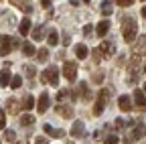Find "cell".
Masks as SVG:
<instances>
[{
    "mask_svg": "<svg viewBox=\"0 0 146 144\" xmlns=\"http://www.w3.org/2000/svg\"><path fill=\"white\" fill-rule=\"evenodd\" d=\"M136 35H138V25L136 21L132 19V16H126V19L122 21V37L126 43H132L136 39Z\"/></svg>",
    "mask_w": 146,
    "mask_h": 144,
    "instance_id": "1",
    "label": "cell"
},
{
    "mask_svg": "<svg viewBox=\"0 0 146 144\" xmlns=\"http://www.w3.org/2000/svg\"><path fill=\"white\" fill-rule=\"evenodd\" d=\"M41 81L49 83V85H57L59 83V69L57 67H49L41 73Z\"/></svg>",
    "mask_w": 146,
    "mask_h": 144,
    "instance_id": "2",
    "label": "cell"
},
{
    "mask_svg": "<svg viewBox=\"0 0 146 144\" xmlns=\"http://www.w3.org/2000/svg\"><path fill=\"white\" fill-rule=\"evenodd\" d=\"M108 96H110V89H102L96 98V106H94V114L100 116L104 110H106V102H108Z\"/></svg>",
    "mask_w": 146,
    "mask_h": 144,
    "instance_id": "3",
    "label": "cell"
},
{
    "mask_svg": "<svg viewBox=\"0 0 146 144\" xmlns=\"http://www.w3.org/2000/svg\"><path fill=\"white\" fill-rule=\"evenodd\" d=\"M18 47H21V43H18L16 39H12V37H4L2 43H0V55H6V53H10L12 49H18Z\"/></svg>",
    "mask_w": 146,
    "mask_h": 144,
    "instance_id": "4",
    "label": "cell"
},
{
    "mask_svg": "<svg viewBox=\"0 0 146 144\" xmlns=\"http://www.w3.org/2000/svg\"><path fill=\"white\" fill-rule=\"evenodd\" d=\"M63 75L67 81H75L77 79V63H73V61H67L63 65Z\"/></svg>",
    "mask_w": 146,
    "mask_h": 144,
    "instance_id": "5",
    "label": "cell"
},
{
    "mask_svg": "<svg viewBox=\"0 0 146 144\" xmlns=\"http://www.w3.org/2000/svg\"><path fill=\"white\" fill-rule=\"evenodd\" d=\"M98 49H100V53H102V57H104V59H110V57H112L114 53H116V49H114L112 43H102Z\"/></svg>",
    "mask_w": 146,
    "mask_h": 144,
    "instance_id": "6",
    "label": "cell"
},
{
    "mask_svg": "<svg viewBox=\"0 0 146 144\" xmlns=\"http://www.w3.org/2000/svg\"><path fill=\"white\" fill-rule=\"evenodd\" d=\"M8 67H10V63H6V65L2 67V73H0V85H4V87L12 83V77H10V69H8Z\"/></svg>",
    "mask_w": 146,
    "mask_h": 144,
    "instance_id": "7",
    "label": "cell"
},
{
    "mask_svg": "<svg viewBox=\"0 0 146 144\" xmlns=\"http://www.w3.org/2000/svg\"><path fill=\"white\" fill-rule=\"evenodd\" d=\"M118 108H120L122 112H130V110H132V100H130V96H120Z\"/></svg>",
    "mask_w": 146,
    "mask_h": 144,
    "instance_id": "8",
    "label": "cell"
},
{
    "mask_svg": "<svg viewBox=\"0 0 146 144\" xmlns=\"http://www.w3.org/2000/svg\"><path fill=\"white\" fill-rule=\"evenodd\" d=\"M134 102H136V106L140 108V110H146V96H144V92L134 89Z\"/></svg>",
    "mask_w": 146,
    "mask_h": 144,
    "instance_id": "9",
    "label": "cell"
},
{
    "mask_svg": "<svg viewBox=\"0 0 146 144\" xmlns=\"http://www.w3.org/2000/svg\"><path fill=\"white\" fill-rule=\"evenodd\" d=\"M55 112H57L61 118H71L73 116V108L71 106H55Z\"/></svg>",
    "mask_w": 146,
    "mask_h": 144,
    "instance_id": "10",
    "label": "cell"
},
{
    "mask_svg": "<svg viewBox=\"0 0 146 144\" xmlns=\"http://www.w3.org/2000/svg\"><path fill=\"white\" fill-rule=\"evenodd\" d=\"M36 108H39V112H41V114L49 110V94H47V92H45V94H41V98H39V104H36Z\"/></svg>",
    "mask_w": 146,
    "mask_h": 144,
    "instance_id": "11",
    "label": "cell"
},
{
    "mask_svg": "<svg viewBox=\"0 0 146 144\" xmlns=\"http://www.w3.org/2000/svg\"><path fill=\"white\" fill-rule=\"evenodd\" d=\"M71 136H75V138H81V136H83V122H81V120L73 122V126H71Z\"/></svg>",
    "mask_w": 146,
    "mask_h": 144,
    "instance_id": "12",
    "label": "cell"
},
{
    "mask_svg": "<svg viewBox=\"0 0 146 144\" xmlns=\"http://www.w3.org/2000/svg\"><path fill=\"white\" fill-rule=\"evenodd\" d=\"M146 53V37H138V45L134 49V57H140Z\"/></svg>",
    "mask_w": 146,
    "mask_h": 144,
    "instance_id": "13",
    "label": "cell"
},
{
    "mask_svg": "<svg viewBox=\"0 0 146 144\" xmlns=\"http://www.w3.org/2000/svg\"><path fill=\"white\" fill-rule=\"evenodd\" d=\"M6 112L8 114H18V100H14V98H8L6 100Z\"/></svg>",
    "mask_w": 146,
    "mask_h": 144,
    "instance_id": "14",
    "label": "cell"
},
{
    "mask_svg": "<svg viewBox=\"0 0 146 144\" xmlns=\"http://www.w3.org/2000/svg\"><path fill=\"white\" fill-rule=\"evenodd\" d=\"M108 31H110V21H100L98 27H96L98 37H104V35H108Z\"/></svg>",
    "mask_w": 146,
    "mask_h": 144,
    "instance_id": "15",
    "label": "cell"
},
{
    "mask_svg": "<svg viewBox=\"0 0 146 144\" xmlns=\"http://www.w3.org/2000/svg\"><path fill=\"white\" fill-rule=\"evenodd\" d=\"M29 31H31V19H23V23L18 25V33H21L23 37H27Z\"/></svg>",
    "mask_w": 146,
    "mask_h": 144,
    "instance_id": "16",
    "label": "cell"
},
{
    "mask_svg": "<svg viewBox=\"0 0 146 144\" xmlns=\"http://www.w3.org/2000/svg\"><path fill=\"white\" fill-rule=\"evenodd\" d=\"M23 53H25L27 57H35L39 51H36V49L33 47V43H23Z\"/></svg>",
    "mask_w": 146,
    "mask_h": 144,
    "instance_id": "17",
    "label": "cell"
},
{
    "mask_svg": "<svg viewBox=\"0 0 146 144\" xmlns=\"http://www.w3.org/2000/svg\"><path fill=\"white\" fill-rule=\"evenodd\" d=\"M75 55H77V59H87L89 51H87L85 45H75Z\"/></svg>",
    "mask_w": 146,
    "mask_h": 144,
    "instance_id": "18",
    "label": "cell"
},
{
    "mask_svg": "<svg viewBox=\"0 0 146 144\" xmlns=\"http://www.w3.org/2000/svg\"><path fill=\"white\" fill-rule=\"evenodd\" d=\"M41 39H45V27H36L33 31V41H41Z\"/></svg>",
    "mask_w": 146,
    "mask_h": 144,
    "instance_id": "19",
    "label": "cell"
},
{
    "mask_svg": "<svg viewBox=\"0 0 146 144\" xmlns=\"http://www.w3.org/2000/svg\"><path fill=\"white\" fill-rule=\"evenodd\" d=\"M47 41H49V45H57L59 43V33L57 31H49V35H47Z\"/></svg>",
    "mask_w": 146,
    "mask_h": 144,
    "instance_id": "20",
    "label": "cell"
},
{
    "mask_svg": "<svg viewBox=\"0 0 146 144\" xmlns=\"http://www.w3.org/2000/svg\"><path fill=\"white\" fill-rule=\"evenodd\" d=\"M144 134H146V126H144V124H138L136 128L132 130V136H134V138H142Z\"/></svg>",
    "mask_w": 146,
    "mask_h": 144,
    "instance_id": "21",
    "label": "cell"
},
{
    "mask_svg": "<svg viewBox=\"0 0 146 144\" xmlns=\"http://www.w3.org/2000/svg\"><path fill=\"white\" fill-rule=\"evenodd\" d=\"M69 96H71V98H75V96L71 94V89H61V92L57 94V102H63V100H67Z\"/></svg>",
    "mask_w": 146,
    "mask_h": 144,
    "instance_id": "22",
    "label": "cell"
},
{
    "mask_svg": "<svg viewBox=\"0 0 146 144\" xmlns=\"http://www.w3.org/2000/svg\"><path fill=\"white\" fill-rule=\"evenodd\" d=\"M23 108H25V110H33V108H35V98L33 96H27L25 102H23Z\"/></svg>",
    "mask_w": 146,
    "mask_h": 144,
    "instance_id": "23",
    "label": "cell"
},
{
    "mask_svg": "<svg viewBox=\"0 0 146 144\" xmlns=\"http://www.w3.org/2000/svg\"><path fill=\"white\" fill-rule=\"evenodd\" d=\"M112 12H114V6H112V2H104V4H102V14L110 16Z\"/></svg>",
    "mask_w": 146,
    "mask_h": 144,
    "instance_id": "24",
    "label": "cell"
},
{
    "mask_svg": "<svg viewBox=\"0 0 146 144\" xmlns=\"http://www.w3.org/2000/svg\"><path fill=\"white\" fill-rule=\"evenodd\" d=\"M36 57H39V61H41V63H45V61L49 59V49H39Z\"/></svg>",
    "mask_w": 146,
    "mask_h": 144,
    "instance_id": "25",
    "label": "cell"
},
{
    "mask_svg": "<svg viewBox=\"0 0 146 144\" xmlns=\"http://www.w3.org/2000/svg\"><path fill=\"white\" fill-rule=\"evenodd\" d=\"M21 124H23V126H31V124H35V118H33L31 114H25V116L21 118Z\"/></svg>",
    "mask_w": 146,
    "mask_h": 144,
    "instance_id": "26",
    "label": "cell"
},
{
    "mask_svg": "<svg viewBox=\"0 0 146 144\" xmlns=\"http://www.w3.org/2000/svg\"><path fill=\"white\" fill-rule=\"evenodd\" d=\"M21 85H23V77H21V75H14V77H12V83H10V87H12V89H18Z\"/></svg>",
    "mask_w": 146,
    "mask_h": 144,
    "instance_id": "27",
    "label": "cell"
},
{
    "mask_svg": "<svg viewBox=\"0 0 146 144\" xmlns=\"http://www.w3.org/2000/svg\"><path fill=\"white\" fill-rule=\"evenodd\" d=\"M120 142V136L118 134H110L106 140H104V144H118Z\"/></svg>",
    "mask_w": 146,
    "mask_h": 144,
    "instance_id": "28",
    "label": "cell"
},
{
    "mask_svg": "<svg viewBox=\"0 0 146 144\" xmlns=\"http://www.w3.org/2000/svg\"><path fill=\"white\" fill-rule=\"evenodd\" d=\"M23 69H25V73H27V77H31V79H33V77H35V73H36L33 65H25Z\"/></svg>",
    "mask_w": 146,
    "mask_h": 144,
    "instance_id": "29",
    "label": "cell"
},
{
    "mask_svg": "<svg viewBox=\"0 0 146 144\" xmlns=\"http://www.w3.org/2000/svg\"><path fill=\"white\" fill-rule=\"evenodd\" d=\"M12 4H16L18 8H23V10H25L27 14H29V12H33V6H29L27 2H12Z\"/></svg>",
    "mask_w": 146,
    "mask_h": 144,
    "instance_id": "30",
    "label": "cell"
},
{
    "mask_svg": "<svg viewBox=\"0 0 146 144\" xmlns=\"http://www.w3.org/2000/svg\"><path fill=\"white\" fill-rule=\"evenodd\" d=\"M4 126H6V112L0 110V130H4Z\"/></svg>",
    "mask_w": 146,
    "mask_h": 144,
    "instance_id": "31",
    "label": "cell"
},
{
    "mask_svg": "<svg viewBox=\"0 0 146 144\" xmlns=\"http://www.w3.org/2000/svg\"><path fill=\"white\" fill-rule=\"evenodd\" d=\"M4 138H6L8 142H12V140L16 138V132H14V130H6V132H4Z\"/></svg>",
    "mask_w": 146,
    "mask_h": 144,
    "instance_id": "32",
    "label": "cell"
},
{
    "mask_svg": "<svg viewBox=\"0 0 146 144\" xmlns=\"http://www.w3.org/2000/svg\"><path fill=\"white\" fill-rule=\"evenodd\" d=\"M94 81H96V83L104 81V73H102V71H96V73H94Z\"/></svg>",
    "mask_w": 146,
    "mask_h": 144,
    "instance_id": "33",
    "label": "cell"
},
{
    "mask_svg": "<svg viewBox=\"0 0 146 144\" xmlns=\"http://www.w3.org/2000/svg\"><path fill=\"white\" fill-rule=\"evenodd\" d=\"M51 136H55V138H63V136H65V132H63L61 128H57V130H53V134H51Z\"/></svg>",
    "mask_w": 146,
    "mask_h": 144,
    "instance_id": "34",
    "label": "cell"
},
{
    "mask_svg": "<svg viewBox=\"0 0 146 144\" xmlns=\"http://www.w3.org/2000/svg\"><path fill=\"white\" fill-rule=\"evenodd\" d=\"M118 4L126 8V6H130V4H134V0H118Z\"/></svg>",
    "mask_w": 146,
    "mask_h": 144,
    "instance_id": "35",
    "label": "cell"
},
{
    "mask_svg": "<svg viewBox=\"0 0 146 144\" xmlns=\"http://www.w3.org/2000/svg\"><path fill=\"white\" fill-rule=\"evenodd\" d=\"M91 31H94V27H91V25H85V27H83V35H87V37L91 35Z\"/></svg>",
    "mask_w": 146,
    "mask_h": 144,
    "instance_id": "36",
    "label": "cell"
},
{
    "mask_svg": "<svg viewBox=\"0 0 146 144\" xmlns=\"http://www.w3.org/2000/svg\"><path fill=\"white\" fill-rule=\"evenodd\" d=\"M35 144H49V140L43 138V136H39V138H35Z\"/></svg>",
    "mask_w": 146,
    "mask_h": 144,
    "instance_id": "37",
    "label": "cell"
},
{
    "mask_svg": "<svg viewBox=\"0 0 146 144\" xmlns=\"http://www.w3.org/2000/svg\"><path fill=\"white\" fill-rule=\"evenodd\" d=\"M94 59H96V61H100V59H102V53H100V49H94Z\"/></svg>",
    "mask_w": 146,
    "mask_h": 144,
    "instance_id": "38",
    "label": "cell"
},
{
    "mask_svg": "<svg viewBox=\"0 0 146 144\" xmlns=\"http://www.w3.org/2000/svg\"><path fill=\"white\" fill-rule=\"evenodd\" d=\"M94 138H96V140H102V130H96V132H94Z\"/></svg>",
    "mask_w": 146,
    "mask_h": 144,
    "instance_id": "39",
    "label": "cell"
},
{
    "mask_svg": "<svg viewBox=\"0 0 146 144\" xmlns=\"http://www.w3.org/2000/svg\"><path fill=\"white\" fill-rule=\"evenodd\" d=\"M41 4H43V8H49V6H51V2H49V0H43Z\"/></svg>",
    "mask_w": 146,
    "mask_h": 144,
    "instance_id": "40",
    "label": "cell"
},
{
    "mask_svg": "<svg viewBox=\"0 0 146 144\" xmlns=\"http://www.w3.org/2000/svg\"><path fill=\"white\" fill-rule=\"evenodd\" d=\"M45 132H49V134H53V128H51V126H49V124H45Z\"/></svg>",
    "mask_w": 146,
    "mask_h": 144,
    "instance_id": "41",
    "label": "cell"
},
{
    "mask_svg": "<svg viewBox=\"0 0 146 144\" xmlns=\"http://www.w3.org/2000/svg\"><path fill=\"white\" fill-rule=\"evenodd\" d=\"M142 16L146 19V6H142Z\"/></svg>",
    "mask_w": 146,
    "mask_h": 144,
    "instance_id": "42",
    "label": "cell"
},
{
    "mask_svg": "<svg viewBox=\"0 0 146 144\" xmlns=\"http://www.w3.org/2000/svg\"><path fill=\"white\" fill-rule=\"evenodd\" d=\"M144 94H146V83H144Z\"/></svg>",
    "mask_w": 146,
    "mask_h": 144,
    "instance_id": "43",
    "label": "cell"
},
{
    "mask_svg": "<svg viewBox=\"0 0 146 144\" xmlns=\"http://www.w3.org/2000/svg\"><path fill=\"white\" fill-rule=\"evenodd\" d=\"M0 43H2V37H0Z\"/></svg>",
    "mask_w": 146,
    "mask_h": 144,
    "instance_id": "44",
    "label": "cell"
},
{
    "mask_svg": "<svg viewBox=\"0 0 146 144\" xmlns=\"http://www.w3.org/2000/svg\"><path fill=\"white\" fill-rule=\"evenodd\" d=\"M144 71H146V65H144Z\"/></svg>",
    "mask_w": 146,
    "mask_h": 144,
    "instance_id": "45",
    "label": "cell"
}]
</instances>
